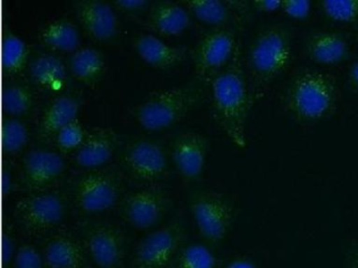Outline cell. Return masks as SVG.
I'll use <instances>...</instances> for the list:
<instances>
[{
  "label": "cell",
  "mask_w": 358,
  "mask_h": 268,
  "mask_svg": "<svg viewBox=\"0 0 358 268\" xmlns=\"http://www.w3.org/2000/svg\"><path fill=\"white\" fill-rule=\"evenodd\" d=\"M209 87L213 113L220 127L238 148H246V123L251 105L241 43L229 64L213 79Z\"/></svg>",
  "instance_id": "obj_1"
},
{
  "label": "cell",
  "mask_w": 358,
  "mask_h": 268,
  "mask_svg": "<svg viewBox=\"0 0 358 268\" xmlns=\"http://www.w3.org/2000/svg\"><path fill=\"white\" fill-rule=\"evenodd\" d=\"M292 60L288 29L280 24L264 27L251 42L247 56V83L251 108L267 94L272 83L285 73Z\"/></svg>",
  "instance_id": "obj_2"
},
{
  "label": "cell",
  "mask_w": 358,
  "mask_h": 268,
  "mask_svg": "<svg viewBox=\"0 0 358 268\" xmlns=\"http://www.w3.org/2000/svg\"><path fill=\"white\" fill-rule=\"evenodd\" d=\"M339 100L336 79L318 70L296 75L289 83L284 105L289 114L299 123H317L330 117Z\"/></svg>",
  "instance_id": "obj_3"
},
{
  "label": "cell",
  "mask_w": 358,
  "mask_h": 268,
  "mask_svg": "<svg viewBox=\"0 0 358 268\" xmlns=\"http://www.w3.org/2000/svg\"><path fill=\"white\" fill-rule=\"evenodd\" d=\"M204 85L200 82L157 90L135 106L134 117L144 129H165L194 110L204 98Z\"/></svg>",
  "instance_id": "obj_4"
},
{
  "label": "cell",
  "mask_w": 358,
  "mask_h": 268,
  "mask_svg": "<svg viewBox=\"0 0 358 268\" xmlns=\"http://www.w3.org/2000/svg\"><path fill=\"white\" fill-rule=\"evenodd\" d=\"M123 176L112 168L92 169L75 179L74 204L85 214H100L114 207L124 190Z\"/></svg>",
  "instance_id": "obj_5"
},
{
  "label": "cell",
  "mask_w": 358,
  "mask_h": 268,
  "mask_svg": "<svg viewBox=\"0 0 358 268\" xmlns=\"http://www.w3.org/2000/svg\"><path fill=\"white\" fill-rule=\"evenodd\" d=\"M186 230L180 216L152 230L138 243L131 255V268H171L185 246Z\"/></svg>",
  "instance_id": "obj_6"
},
{
  "label": "cell",
  "mask_w": 358,
  "mask_h": 268,
  "mask_svg": "<svg viewBox=\"0 0 358 268\" xmlns=\"http://www.w3.org/2000/svg\"><path fill=\"white\" fill-rule=\"evenodd\" d=\"M190 211L201 236L211 245L219 244L228 236L236 218L234 202L226 195L213 191L194 195Z\"/></svg>",
  "instance_id": "obj_7"
},
{
  "label": "cell",
  "mask_w": 358,
  "mask_h": 268,
  "mask_svg": "<svg viewBox=\"0 0 358 268\" xmlns=\"http://www.w3.org/2000/svg\"><path fill=\"white\" fill-rule=\"evenodd\" d=\"M81 241L97 268H127V239L124 230L108 221L83 224Z\"/></svg>",
  "instance_id": "obj_8"
},
{
  "label": "cell",
  "mask_w": 358,
  "mask_h": 268,
  "mask_svg": "<svg viewBox=\"0 0 358 268\" xmlns=\"http://www.w3.org/2000/svg\"><path fill=\"white\" fill-rule=\"evenodd\" d=\"M66 213V199L56 191L32 193L20 199L14 207L18 224L29 234L47 232L64 220Z\"/></svg>",
  "instance_id": "obj_9"
},
{
  "label": "cell",
  "mask_w": 358,
  "mask_h": 268,
  "mask_svg": "<svg viewBox=\"0 0 358 268\" xmlns=\"http://www.w3.org/2000/svg\"><path fill=\"white\" fill-rule=\"evenodd\" d=\"M240 40L226 27H217L205 34L194 48V61L198 81L210 86L215 77L229 64Z\"/></svg>",
  "instance_id": "obj_10"
},
{
  "label": "cell",
  "mask_w": 358,
  "mask_h": 268,
  "mask_svg": "<svg viewBox=\"0 0 358 268\" xmlns=\"http://www.w3.org/2000/svg\"><path fill=\"white\" fill-rule=\"evenodd\" d=\"M171 207L169 192L162 186L152 184L129 193L123 199L121 213L125 221L140 230L158 225Z\"/></svg>",
  "instance_id": "obj_11"
},
{
  "label": "cell",
  "mask_w": 358,
  "mask_h": 268,
  "mask_svg": "<svg viewBox=\"0 0 358 268\" xmlns=\"http://www.w3.org/2000/svg\"><path fill=\"white\" fill-rule=\"evenodd\" d=\"M127 172L138 181L156 184L166 175L169 157L160 142L150 138L131 140L123 153Z\"/></svg>",
  "instance_id": "obj_12"
},
{
  "label": "cell",
  "mask_w": 358,
  "mask_h": 268,
  "mask_svg": "<svg viewBox=\"0 0 358 268\" xmlns=\"http://www.w3.org/2000/svg\"><path fill=\"white\" fill-rule=\"evenodd\" d=\"M64 170L66 161L59 153L49 149H33L22 161V180L30 192H43L62 176Z\"/></svg>",
  "instance_id": "obj_13"
},
{
  "label": "cell",
  "mask_w": 358,
  "mask_h": 268,
  "mask_svg": "<svg viewBox=\"0 0 358 268\" xmlns=\"http://www.w3.org/2000/svg\"><path fill=\"white\" fill-rule=\"evenodd\" d=\"M210 150V142L198 131H186L173 140L171 158L179 173L186 179H196L202 174Z\"/></svg>",
  "instance_id": "obj_14"
},
{
  "label": "cell",
  "mask_w": 358,
  "mask_h": 268,
  "mask_svg": "<svg viewBox=\"0 0 358 268\" xmlns=\"http://www.w3.org/2000/svg\"><path fill=\"white\" fill-rule=\"evenodd\" d=\"M75 15L87 35L98 41L112 40L118 33L119 20L114 6L106 0H77Z\"/></svg>",
  "instance_id": "obj_15"
},
{
  "label": "cell",
  "mask_w": 358,
  "mask_h": 268,
  "mask_svg": "<svg viewBox=\"0 0 358 268\" xmlns=\"http://www.w3.org/2000/svg\"><path fill=\"white\" fill-rule=\"evenodd\" d=\"M43 255L48 268H95L83 241L66 230L45 241Z\"/></svg>",
  "instance_id": "obj_16"
},
{
  "label": "cell",
  "mask_w": 358,
  "mask_h": 268,
  "mask_svg": "<svg viewBox=\"0 0 358 268\" xmlns=\"http://www.w3.org/2000/svg\"><path fill=\"white\" fill-rule=\"evenodd\" d=\"M119 135L110 126H99L87 131L83 144L75 151V163L87 170L106 165L118 147Z\"/></svg>",
  "instance_id": "obj_17"
},
{
  "label": "cell",
  "mask_w": 358,
  "mask_h": 268,
  "mask_svg": "<svg viewBox=\"0 0 358 268\" xmlns=\"http://www.w3.org/2000/svg\"><path fill=\"white\" fill-rule=\"evenodd\" d=\"M133 46L144 62L159 69L179 66L189 54L186 46L173 45L154 33L138 34L134 37Z\"/></svg>",
  "instance_id": "obj_18"
},
{
  "label": "cell",
  "mask_w": 358,
  "mask_h": 268,
  "mask_svg": "<svg viewBox=\"0 0 358 268\" xmlns=\"http://www.w3.org/2000/svg\"><path fill=\"white\" fill-rule=\"evenodd\" d=\"M145 23L159 35L178 36L192 24V14L180 1L162 0L152 2Z\"/></svg>",
  "instance_id": "obj_19"
},
{
  "label": "cell",
  "mask_w": 358,
  "mask_h": 268,
  "mask_svg": "<svg viewBox=\"0 0 358 268\" xmlns=\"http://www.w3.org/2000/svg\"><path fill=\"white\" fill-rule=\"evenodd\" d=\"M83 105V98L74 94H62L54 98L45 107L38 125L41 138L55 137L60 129L74 119Z\"/></svg>",
  "instance_id": "obj_20"
},
{
  "label": "cell",
  "mask_w": 358,
  "mask_h": 268,
  "mask_svg": "<svg viewBox=\"0 0 358 268\" xmlns=\"http://www.w3.org/2000/svg\"><path fill=\"white\" fill-rule=\"evenodd\" d=\"M348 52V40L337 31H315L306 43V52L310 60L320 65L338 64L345 60Z\"/></svg>",
  "instance_id": "obj_21"
},
{
  "label": "cell",
  "mask_w": 358,
  "mask_h": 268,
  "mask_svg": "<svg viewBox=\"0 0 358 268\" xmlns=\"http://www.w3.org/2000/svg\"><path fill=\"white\" fill-rule=\"evenodd\" d=\"M31 77L39 87L51 91H60L68 81V67L58 54L41 52L29 64Z\"/></svg>",
  "instance_id": "obj_22"
},
{
  "label": "cell",
  "mask_w": 358,
  "mask_h": 268,
  "mask_svg": "<svg viewBox=\"0 0 358 268\" xmlns=\"http://www.w3.org/2000/svg\"><path fill=\"white\" fill-rule=\"evenodd\" d=\"M38 38L43 45L56 52H73L80 47V31L68 17H58L43 23Z\"/></svg>",
  "instance_id": "obj_23"
},
{
  "label": "cell",
  "mask_w": 358,
  "mask_h": 268,
  "mask_svg": "<svg viewBox=\"0 0 358 268\" xmlns=\"http://www.w3.org/2000/svg\"><path fill=\"white\" fill-rule=\"evenodd\" d=\"M69 67L75 79L93 87L101 81L106 73V58L98 48L80 46L71 54Z\"/></svg>",
  "instance_id": "obj_24"
},
{
  "label": "cell",
  "mask_w": 358,
  "mask_h": 268,
  "mask_svg": "<svg viewBox=\"0 0 358 268\" xmlns=\"http://www.w3.org/2000/svg\"><path fill=\"white\" fill-rule=\"evenodd\" d=\"M180 2L199 20L219 27L227 24L236 10L229 1L222 0H182Z\"/></svg>",
  "instance_id": "obj_25"
},
{
  "label": "cell",
  "mask_w": 358,
  "mask_h": 268,
  "mask_svg": "<svg viewBox=\"0 0 358 268\" xmlns=\"http://www.w3.org/2000/svg\"><path fill=\"white\" fill-rule=\"evenodd\" d=\"M3 67L7 75H20L30 58L28 44L17 34L8 31L3 38Z\"/></svg>",
  "instance_id": "obj_26"
},
{
  "label": "cell",
  "mask_w": 358,
  "mask_h": 268,
  "mask_svg": "<svg viewBox=\"0 0 358 268\" xmlns=\"http://www.w3.org/2000/svg\"><path fill=\"white\" fill-rule=\"evenodd\" d=\"M171 268H222V261L207 245L190 243L180 251Z\"/></svg>",
  "instance_id": "obj_27"
},
{
  "label": "cell",
  "mask_w": 358,
  "mask_h": 268,
  "mask_svg": "<svg viewBox=\"0 0 358 268\" xmlns=\"http://www.w3.org/2000/svg\"><path fill=\"white\" fill-rule=\"evenodd\" d=\"M34 100V91L28 84L11 82L3 88V110L9 117H18L28 112Z\"/></svg>",
  "instance_id": "obj_28"
},
{
  "label": "cell",
  "mask_w": 358,
  "mask_h": 268,
  "mask_svg": "<svg viewBox=\"0 0 358 268\" xmlns=\"http://www.w3.org/2000/svg\"><path fill=\"white\" fill-rule=\"evenodd\" d=\"M28 126L20 117H6L3 124V148L8 154L20 152L28 144Z\"/></svg>",
  "instance_id": "obj_29"
},
{
  "label": "cell",
  "mask_w": 358,
  "mask_h": 268,
  "mask_svg": "<svg viewBox=\"0 0 358 268\" xmlns=\"http://www.w3.org/2000/svg\"><path fill=\"white\" fill-rule=\"evenodd\" d=\"M322 13L331 20L343 24H358V0H324Z\"/></svg>",
  "instance_id": "obj_30"
},
{
  "label": "cell",
  "mask_w": 358,
  "mask_h": 268,
  "mask_svg": "<svg viewBox=\"0 0 358 268\" xmlns=\"http://www.w3.org/2000/svg\"><path fill=\"white\" fill-rule=\"evenodd\" d=\"M87 133L83 123L76 119L58 131L55 140L62 150H77L85 140Z\"/></svg>",
  "instance_id": "obj_31"
},
{
  "label": "cell",
  "mask_w": 358,
  "mask_h": 268,
  "mask_svg": "<svg viewBox=\"0 0 358 268\" xmlns=\"http://www.w3.org/2000/svg\"><path fill=\"white\" fill-rule=\"evenodd\" d=\"M13 266L14 268H48L43 253L30 243L20 245Z\"/></svg>",
  "instance_id": "obj_32"
},
{
  "label": "cell",
  "mask_w": 358,
  "mask_h": 268,
  "mask_svg": "<svg viewBox=\"0 0 358 268\" xmlns=\"http://www.w3.org/2000/svg\"><path fill=\"white\" fill-rule=\"evenodd\" d=\"M16 232L11 224L6 226L3 237V261L5 268L14 265L20 245L17 244Z\"/></svg>",
  "instance_id": "obj_33"
},
{
  "label": "cell",
  "mask_w": 358,
  "mask_h": 268,
  "mask_svg": "<svg viewBox=\"0 0 358 268\" xmlns=\"http://www.w3.org/2000/svg\"><path fill=\"white\" fill-rule=\"evenodd\" d=\"M312 10V3L308 0H285L282 1L280 10L287 16L297 20L308 18Z\"/></svg>",
  "instance_id": "obj_34"
},
{
  "label": "cell",
  "mask_w": 358,
  "mask_h": 268,
  "mask_svg": "<svg viewBox=\"0 0 358 268\" xmlns=\"http://www.w3.org/2000/svg\"><path fill=\"white\" fill-rule=\"evenodd\" d=\"M117 8L124 10H138L148 8L152 2L148 0H117L114 2Z\"/></svg>",
  "instance_id": "obj_35"
},
{
  "label": "cell",
  "mask_w": 358,
  "mask_h": 268,
  "mask_svg": "<svg viewBox=\"0 0 358 268\" xmlns=\"http://www.w3.org/2000/svg\"><path fill=\"white\" fill-rule=\"evenodd\" d=\"M252 6L259 12L273 13L280 10L282 1L280 0H257L252 2Z\"/></svg>",
  "instance_id": "obj_36"
},
{
  "label": "cell",
  "mask_w": 358,
  "mask_h": 268,
  "mask_svg": "<svg viewBox=\"0 0 358 268\" xmlns=\"http://www.w3.org/2000/svg\"><path fill=\"white\" fill-rule=\"evenodd\" d=\"M15 188V182H14V174L11 168L6 167L3 172V194L10 195Z\"/></svg>",
  "instance_id": "obj_37"
},
{
  "label": "cell",
  "mask_w": 358,
  "mask_h": 268,
  "mask_svg": "<svg viewBox=\"0 0 358 268\" xmlns=\"http://www.w3.org/2000/svg\"><path fill=\"white\" fill-rule=\"evenodd\" d=\"M222 268H259L252 260L246 257H238L236 259L228 262L224 267Z\"/></svg>",
  "instance_id": "obj_38"
},
{
  "label": "cell",
  "mask_w": 358,
  "mask_h": 268,
  "mask_svg": "<svg viewBox=\"0 0 358 268\" xmlns=\"http://www.w3.org/2000/svg\"><path fill=\"white\" fill-rule=\"evenodd\" d=\"M345 268H358V246L354 247L345 257Z\"/></svg>",
  "instance_id": "obj_39"
},
{
  "label": "cell",
  "mask_w": 358,
  "mask_h": 268,
  "mask_svg": "<svg viewBox=\"0 0 358 268\" xmlns=\"http://www.w3.org/2000/svg\"><path fill=\"white\" fill-rule=\"evenodd\" d=\"M349 79L352 85L358 90V60H356L351 65V68H350L349 71Z\"/></svg>",
  "instance_id": "obj_40"
}]
</instances>
